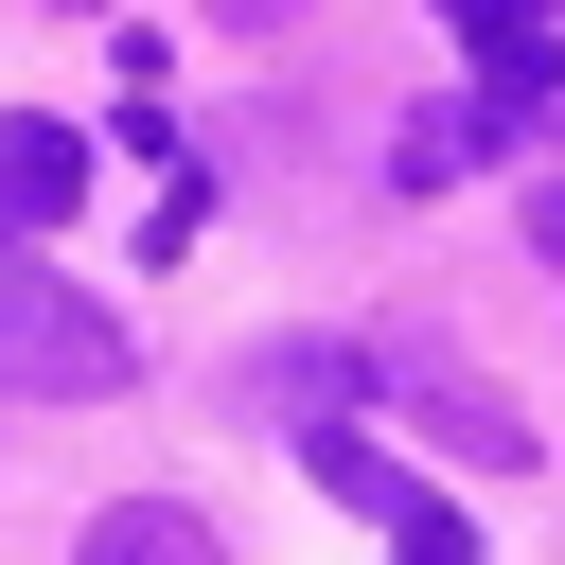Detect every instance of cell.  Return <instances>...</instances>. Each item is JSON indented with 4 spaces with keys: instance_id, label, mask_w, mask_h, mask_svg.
<instances>
[{
    "instance_id": "obj_1",
    "label": "cell",
    "mask_w": 565,
    "mask_h": 565,
    "mask_svg": "<svg viewBox=\"0 0 565 565\" xmlns=\"http://www.w3.org/2000/svg\"><path fill=\"white\" fill-rule=\"evenodd\" d=\"M124 371H141V335H124L53 247H18V230H0V388H18V406H106Z\"/></svg>"
},
{
    "instance_id": "obj_2",
    "label": "cell",
    "mask_w": 565,
    "mask_h": 565,
    "mask_svg": "<svg viewBox=\"0 0 565 565\" xmlns=\"http://www.w3.org/2000/svg\"><path fill=\"white\" fill-rule=\"evenodd\" d=\"M300 477H318V494H353V512H371L406 565H477V512H459V494H424L388 441H353V424H300Z\"/></svg>"
},
{
    "instance_id": "obj_3",
    "label": "cell",
    "mask_w": 565,
    "mask_h": 565,
    "mask_svg": "<svg viewBox=\"0 0 565 565\" xmlns=\"http://www.w3.org/2000/svg\"><path fill=\"white\" fill-rule=\"evenodd\" d=\"M71 212H88V141H71L53 106H18V124H0V230H18V247H53Z\"/></svg>"
},
{
    "instance_id": "obj_4",
    "label": "cell",
    "mask_w": 565,
    "mask_h": 565,
    "mask_svg": "<svg viewBox=\"0 0 565 565\" xmlns=\"http://www.w3.org/2000/svg\"><path fill=\"white\" fill-rule=\"evenodd\" d=\"M71 565H230V530H212V512H177V494H124V512H88V530H71Z\"/></svg>"
},
{
    "instance_id": "obj_5",
    "label": "cell",
    "mask_w": 565,
    "mask_h": 565,
    "mask_svg": "<svg viewBox=\"0 0 565 565\" xmlns=\"http://www.w3.org/2000/svg\"><path fill=\"white\" fill-rule=\"evenodd\" d=\"M477 141H494V106L459 88V106H424V124L388 141V177H406V194H441V177H477Z\"/></svg>"
},
{
    "instance_id": "obj_6",
    "label": "cell",
    "mask_w": 565,
    "mask_h": 565,
    "mask_svg": "<svg viewBox=\"0 0 565 565\" xmlns=\"http://www.w3.org/2000/svg\"><path fill=\"white\" fill-rule=\"evenodd\" d=\"M441 18H459V53H477V71H494V53H547V35H565V0H441Z\"/></svg>"
},
{
    "instance_id": "obj_7",
    "label": "cell",
    "mask_w": 565,
    "mask_h": 565,
    "mask_svg": "<svg viewBox=\"0 0 565 565\" xmlns=\"http://www.w3.org/2000/svg\"><path fill=\"white\" fill-rule=\"evenodd\" d=\"M530 247H547V265H565V177H530Z\"/></svg>"
}]
</instances>
